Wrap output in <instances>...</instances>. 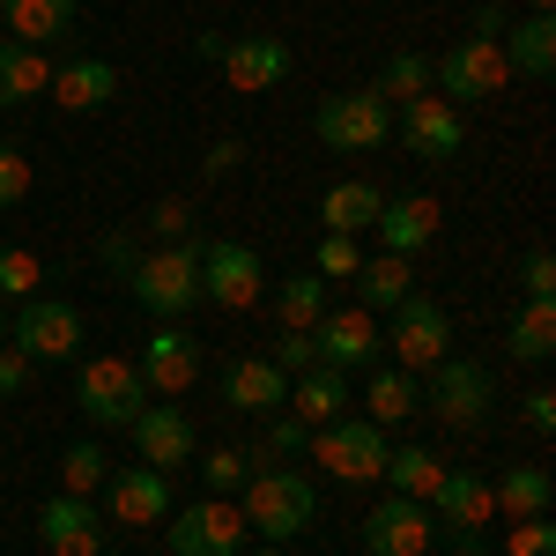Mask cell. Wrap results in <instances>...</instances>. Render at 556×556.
Listing matches in <instances>:
<instances>
[{
  "label": "cell",
  "instance_id": "obj_1",
  "mask_svg": "<svg viewBox=\"0 0 556 556\" xmlns=\"http://www.w3.org/2000/svg\"><path fill=\"white\" fill-rule=\"evenodd\" d=\"M127 290L149 319H186L201 304V238H178V245H156L127 267Z\"/></svg>",
  "mask_w": 556,
  "mask_h": 556
},
{
  "label": "cell",
  "instance_id": "obj_2",
  "mask_svg": "<svg viewBox=\"0 0 556 556\" xmlns=\"http://www.w3.org/2000/svg\"><path fill=\"white\" fill-rule=\"evenodd\" d=\"M238 513H245V527L253 534H267L275 549L282 542H298L304 527H312V513H319V497H312V482H304L298 468H253L245 475V490H238Z\"/></svg>",
  "mask_w": 556,
  "mask_h": 556
},
{
  "label": "cell",
  "instance_id": "obj_3",
  "mask_svg": "<svg viewBox=\"0 0 556 556\" xmlns=\"http://www.w3.org/2000/svg\"><path fill=\"white\" fill-rule=\"evenodd\" d=\"M424 401H430V416H438V430H453V438H475L497 416V386H490V371L475 356H438Z\"/></svg>",
  "mask_w": 556,
  "mask_h": 556
},
{
  "label": "cell",
  "instance_id": "obj_4",
  "mask_svg": "<svg viewBox=\"0 0 556 556\" xmlns=\"http://www.w3.org/2000/svg\"><path fill=\"white\" fill-rule=\"evenodd\" d=\"M149 401H156V393L134 371V356H89L83 371H75V408H83L97 430H127Z\"/></svg>",
  "mask_w": 556,
  "mask_h": 556
},
{
  "label": "cell",
  "instance_id": "obj_5",
  "mask_svg": "<svg viewBox=\"0 0 556 556\" xmlns=\"http://www.w3.org/2000/svg\"><path fill=\"white\" fill-rule=\"evenodd\" d=\"M319 475H334V482H379L386 475V453H393V438L379 424H364V416H334V424L312 430V445H304Z\"/></svg>",
  "mask_w": 556,
  "mask_h": 556
},
{
  "label": "cell",
  "instance_id": "obj_6",
  "mask_svg": "<svg viewBox=\"0 0 556 556\" xmlns=\"http://www.w3.org/2000/svg\"><path fill=\"white\" fill-rule=\"evenodd\" d=\"M312 134L327 149H342V156H371V149L393 141V104H386L379 89H342V97H327L312 112Z\"/></svg>",
  "mask_w": 556,
  "mask_h": 556
},
{
  "label": "cell",
  "instance_id": "obj_7",
  "mask_svg": "<svg viewBox=\"0 0 556 556\" xmlns=\"http://www.w3.org/2000/svg\"><path fill=\"white\" fill-rule=\"evenodd\" d=\"M505 83H513V67H505V45L497 38H460L445 60H430V89L445 104H490Z\"/></svg>",
  "mask_w": 556,
  "mask_h": 556
},
{
  "label": "cell",
  "instance_id": "obj_8",
  "mask_svg": "<svg viewBox=\"0 0 556 556\" xmlns=\"http://www.w3.org/2000/svg\"><path fill=\"white\" fill-rule=\"evenodd\" d=\"M260 290H267V267H260L253 245L201 238V304H215V312H253Z\"/></svg>",
  "mask_w": 556,
  "mask_h": 556
},
{
  "label": "cell",
  "instance_id": "obj_9",
  "mask_svg": "<svg viewBox=\"0 0 556 556\" xmlns=\"http://www.w3.org/2000/svg\"><path fill=\"white\" fill-rule=\"evenodd\" d=\"M8 342L23 349L30 364H67V356H83V312L67 298H23V312L8 319Z\"/></svg>",
  "mask_w": 556,
  "mask_h": 556
},
{
  "label": "cell",
  "instance_id": "obj_10",
  "mask_svg": "<svg viewBox=\"0 0 556 556\" xmlns=\"http://www.w3.org/2000/svg\"><path fill=\"white\" fill-rule=\"evenodd\" d=\"M245 513L230 505V497H201V505H186L172 519H164V542H172V556H245Z\"/></svg>",
  "mask_w": 556,
  "mask_h": 556
},
{
  "label": "cell",
  "instance_id": "obj_11",
  "mask_svg": "<svg viewBox=\"0 0 556 556\" xmlns=\"http://www.w3.org/2000/svg\"><path fill=\"white\" fill-rule=\"evenodd\" d=\"M430 519H445L453 527V549L460 556H490V482L475 468H445L438 475V490H430Z\"/></svg>",
  "mask_w": 556,
  "mask_h": 556
},
{
  "label": "cell",
  "instance_id": "obj_12",
  "mask_svg": "<svg viewBox=\"0 0 556 556\" xmlns=\"http://www.w3.org/2000/svg\"><path fill=\"white\" fill-rule=\"evenodd\" d=\"M438 356H453V312L424 290H408V298L393 304V364L401 371H430Z\"/></svg>",
  "mask_w": 556,
  "mask_h": 556
},
{
  "label": "cell",
  "instance_id": "obj_13",
  "mask_svg": "<svg viewBox=\"0 0 556 556\" xmlns=\"http://www.w3.org/2000/svg\"><path fill=\"white\" fill-rule=\"evenodd\" d=\"M430 534H438L430 505L424 497H401V490H386L379 505L364 513V556H424Z\"/></svg>",
  "mask_w": 556,
  "mask_h": 556
},
{
  "label": "cell",
  "instance_id": "obj_14",
  "mask_svg": "<svg viewBox=\"0 0 556 556\" xmlns=\"http://www.w3.org/2000/svg\"><path fill=\"white\" fill-rule=\"evenodd\" d=\"M393 134H401L424 164H453V156H460V141H468L460 104H445L438 89H430V97H408V104H393Z\"/></svg>",
  "mask_w": 556,
  "mask_h": 556
},
{
  "label": "cell",
  "instance_id": "obj_15",
  "mask_svg": "<svg viewBox=\"0 0 556 556\" xmlns=\"http://www.w3.org/2000/svg\"><path fill=\"white\" fill-rule=\"evenodd\" d=\"M127 438H134V453H141V468H156V475L186 468V460L201 453V438H193V416H186L178 401H149V408H141V416L127 424Z\"/></svg>",
  "mask_w": 556,
  "mask_h": 556
},
{
  "label": "cell",
  "instance_id": "obj_16",
  "mask_svg": "<svg viewBox=\"0 0 556 556\" xmlns=\"http://www.w3.org/2000/svg\"><path fill=\"white\" fill-rule=\"evenodd\" d=\"M134 371L149 379V393H186V386H201V342L178 327V319H156L149 327V342H141V356H134Z\"/></svg>",
  "mask_w": 556,
  "mask_h": 556
},
{
  "label": "cell",
  "instance_id": "obj_17",
  "mask_svg": "<svg viewBox=\"0 0 556 556\" xmlns=\"http://www.w3.org/2000/svg\"><path fill=\"white\" fill-rule=\"evenodd\" d=\"M38 542L45 556H104V519H97V497H45L38 505Z\"/></svg>",
  "mask_w": 556,
  "mask_h": 556
},
{
  "label": "cell",
  "instance_id": "obj_18",
  "mask_svg": "<svg viewBox=\"0 0 556 556\" xmlns=\"http://www.w3.org/2000/svg\"><path fill=\"white\" fill-rule=\"evenodd\" d=\"M104 513L119 519V527H164L172 519V475L156 468H112L104 475Z\"/></svg>",
  "mask_w": 556,
  "mask_h": 556
},
{
  "label": "cell",
  "instance_id": "obj_19",
  "mask_svg": "<svg viewBox=\"0 0 556 556\" xmlns=\"http://www.w3.org/2000/svg\"><path fill=\"white\" fill-rule=\"evenodd\" d=\"M208 67L238 89V97H260V89L290 83V45L282 38H223V52H215Z\"/></svg>",
  "mask_w": 556,
  "mask_h": 556
},
{
  "label": "cell",
  "instance_id": "obj_20",
  "mask_svg": "<svg viewBox=\"0 0 556 556\" xmlns=\"http://www.w3.org/2000/svg\"><path fill=\"white\" fill-rule=\"evenodd\" d=\"M312 356H319L327 371H364V364L379 356V327H371V312H327V319L312 327Z\"/></svg>",
  "mask_w": 556,
  "mask_h": 556
},
{
  "label": "cell",
  "instance_id": "obj_21",
  "mask_svg": "<svg viewBox=\"0 0 556 556\" xmlns=\"http://www.w3.org/2000/svg\"><path fill=\"white\" fill-rule=\"evenodd\" d=\"M371 230H379V245L386 253H424L430 238H438V201L430 193H386L379 215H371Z\"/></svg>",
  "mask_w": 556,
  "mask_h": 556
},
{
  "label": "cell",
  "instance_id": "obj_22",
  "mask_svg": "<svg viewBox=\"0 0 556 556\" xmlns=\"http://www.w3.org/2000/svg\"><path fill=\"white\" fill-rule=\"evenodd\" d=\"M223 401H230L238 416H275V408L290 401V371H282L275 356H238V364L223 371Z\"/></svg>",
  "mask_w": 556,
  "mask_h": 556
},
{
  "label": "cell",
  "instance_id": "obj_23",
  "mask_svg": "<svg viewBox=\"0 0 556 556\" xmlns=\"http://www.w3.org/2000/svg\"><path fill=\"white\" fill-rule=\"evenodd\" d=\"M112 97H119V67L97 60V52L67 60V67H52V104H60V112H104Z\"/></svg>",
  "mask_w": 556,
  "mask_h": 556
},
{
  "label": "cell",
  "instance_id": "obj_24",
  "mask_svg": "<svg viewBox=\"0 0 556 556\" xmlns=\"http://www.w3.org/2000/svg\"><path fill=\"white\" fill-rule=\"evenodd\" d=\"M327 312H334V282H319L312 267L275 275V319H282V334H312Z\"/></svg>",
  "mask_w": 556,
  "mask_h": 556
},
{
  "label": "cell",
  "instance_id": "obj_25",
  "mask_svg": "<svg viewBox=\"0 0 556 556\" xmlns=\"http://www.w3.org/2000/svg\"><path fill=\"white\" fill-rule=\"evenodd\" d=\"M298 424H334V416H349V371H327V364H312V371H298L290 379V401H282Z\"/></svg>",
  "mask_w": 556,
  "mask_h": 556
},
{
  "label": "cell",
  "instance_id": "obj_26",
  "mask_svg": "<svg viewBox=\"0 0 556 556\" xmlns=\"http://www.w3.org/2000/svg\"><path fill=\"white\" fill-rule=\"evenodd\" d=\"M549 505H556L549 468H505L490 482V513H505V519H549Z\"/></svg>",
  "mask_w": 556,
  "mask_h": 556
},
{
  "label": "cell",
  "instance_id": "obj_27",
  "mask_svg": "<svg viewBox=\"0 0 556 556\" xmlns=\"http://www.w3.org/2000/svg\"><path fill=\"white\" fill-rule=\"evenodd\" d=\"M424 408V386H416V371H401V364H386V371H371V386H364V424H408Z\"/></svg>",
  "mask_w": 556,
  "mask_h": 556
},
{
  "label": "cell",
  "instance_id": "obj_28",
  "mask_svg": "<svg viewBox=\"0 0 556 556\" xmlns=\"http://www.w3.org/2000/svg\"><path fill=\"white\" fill-rule=\"evenodd\" d=\"M379 186L371 178H334L327 193H319V223L334 230V238H356V230H371V215H379Z\"/></svg>",
  "mask_w": 556,
  "mask_h": 556
},
{
  "label": "cell",
  "instance_id": "obj_29",
  "mask_svg": "<svg viewBox=\"0 0 556 556\" xmlns=\"http://www.w3.org/2000/svg\"><path fill=\"white\" fill-rule=\"evenodd\" d=\"M75 15H83V0H8V30H15V45H52V38H67L75 30Z\"/></svg>",
  "mask_w": 556,
  "mask_h": 556
},
{
  "label": "cell",
  "instance_id": "obj_30",
  "mask_svg": "<svg viewBox=\"0 0 556 556\" xmlns=\"http://www.w3.org/2000/svg\"><path fill=\"white\" fill-rule=\"evenodd\" d=\"M497 45H505V67L527 75V83H549V75H556V23H549V15L513 23V38H497Z\"/></svg>",
  "mask_w": 556,
  "mask_h": 556
},
{
  "label": "cell",
  "instance_id": "obj_31",
  "mask_svg": "<svg viewBox=\"0 0 556 556\" xmlns=\"http://www.w3.org/2000/svg\"><path fill=\"white\" fill-rule=\"evenodd\" d=\"M505 349H513V364H549L556 356V304H519L513 327H505Z\"/></svg>",
  "mask_w": 556,
  "mask_h": 556
},
{
  "label": "cell",
  "instance_id": "obj_32",
  "mask_svg": "<svg viewBox=\"0 0 556 556\" xmlns=\"http://www.w3.org/2000/svg\"><path fill=\"white\" fill-rule=\"evenodd\" d=\"M38 89H52V60L38 45H0V104H30Z\"/></svg>",
  "mask_w": 556,
  "mask_h": 556
},
{
  "label": "cell",
  "instance_id": "obj_33",
  "mask_svg": "<svg viewBox=\"0 0 556 556\" xmlns=\"http://www.w3.org/2000/svg\"><path fill=\"white\" fill-rule=\"evenodd\" d=\"M438 475H445V460H438V453H430V445H393V453H386V490H401V497H424L430 505V490H438Z\"/></svg>",
  "mask_w": 556,
  "mask_h": 556
},
{
  "label": "cell",
  "instance_id": "obj_34",
  "mask_svg": "<svg viewBox=\"0 0 556 556\" xmlns=\"http://www.w3.org/2000/svg\"><path fill=\"white\" fill-rule=\"evenodd\" d=\"M356 290H364V312H393V304L416 290V275H408V260L401 253H379L356 267Z\"/></svg>",
  "mask_w": 556,
  "mask_h": 556
},
{
  "label": "cell",
  "instance_id": "obj_35",
  "mask_svg": "<svg viewBox=\"0 0 556 556\" xmlns=\"http://www.w3.org/2000/svg\"><path fill=\"white\" fill-rule=\"evenodd\" d=\"M104 475H112V460H104V445H97V438H83V445H67V453H60V490H67V497H97V490H104Z\"/></svg>",
  "mask_w": 556,
  "mask_h": 556
},
{
  "label": "cell",
  "instance_id": "obj_36",
  "mask_svg": "<svg viewBox=\"0 0 556 556\" xmlns=\"http://www.w3.org/2000/svg\"><path fill=\"white\" fill-rule=\"evenodd\" d=\"M386 104H408V97H430V60L424 52H393L379 67V83H371Z\"/></svg>",
  "mask_w": 556,
  "mask_h": 556
},
{
  "label": "cell",
  "instance_id": "obj_37",
  "mask_svg": "<svg viewBox=\"0 0 556 556\" xmlns=\"http://www.w3.org/2000/svg\"><path fill=\"white\" fill-rule=\"evenodd\" d=\"M193 468H201V482H208V497H238V490H245V475H253V453L215 445V453H193Z\"/></svg>",
  "mask_w": 556,
  "mask_h": 556
},
{
  "label": "cell",
  "instance_id": "obj_38",
  "mask_svg": "<svg viewBox=\"0 0 556 556\" xmlns=\"http://www.w3.org/2000/svg\"><path fill=\"white\" fill-rule=\"evenodd\" d=\"M38 282H45V267H38V253L30 245H0V304L15 298H38Z\"/></svg>",
  "mask_w": 556,
  "mask_h": 556
},
{
  "label": "cell",
  "instance_id": "obj_39",
  "mask_svg": "<svg viewBox=\"0 0 556 556\" xmlns=\"http://www.w3.org/2000/svg\"><path fill=\"white\" fill-rule=\"evenodd\" d=\"M356 267H364V253H356V238H319V253H312V275L319 282H356Z\"/></svg>",
  "mask_w": 556,
  "mask_h": 556
},
{
  "label": "cell",
  "instance_id": "obj_40",
  "mask_svg": "<svg viewBox=\"0 0 556 556\" xmlns=\"http://www.w3.org/2000/svg\"><path fill=\"white\" fill-rule=\"evenodd\" d=\"M304 445H312V424H298L290 408H275V416H267V438H260L253 460H275V453H304Z\"/></svg>",
  "mask_w": 556,
  "mask_h": 556
},
{
  "label": "cell",
  "instance_id": "obj_41",
  "mask_svg": "<svg viewBox=\"0 0 556 556\" xmlns=\"http://www.w3.org/2000/svg\"><path fill=\"white\" fill-rule=\"evenodd\" d=\"M30 156H23V149H8V141H0V215L8 208H23V201H30Z\"/></svg>",
  "mask_w": 556,
  "mask_h": 556
},
{
  "label": "cell",
  "instance_id": "obj_42",
  "mask_svg": "<svg viewBox=\"0 0 556 556\" xmlns=\"http://www.w3.org/2000/svg\"><path fill=\"white\" fill-rule=\"evenodd\" d=\"M519 298L556 304V260H549V245H534V253L519 260Z\"/></svg>",
  "mask_w": 556,
  "mask_h": 556
},
{
  "label": "cell",
  "instance_id": "obj_43",
  "mask_svg": "<svg viewBox=\"0 0 556 556\" xmlns=\"http://www.w3.org/2000/svg\"><path fill=\"white\" fill-rule=\"evenodd\" d=\"M505 556H556V527H549V519H513Z\"/></svg>",
  "mask_w": 556,
  "mask_h": 556
},
{
  "label": "cell",
  "instance_id": "obj_44",
  "mask_svg": "<svg viewBox=\"0 0 556 556\" xmlns=\"http://www.w3.org/2000/svg\"><path fill=\"white\" fill-rule=\"evenodd\" d=\"M519 416H527V430H534V438H556V393H549V386L519 393Z\"/></svg>",
  "mask_w": 556,
  "mask_h": 556
},
{
  "label": "cell",
  "instance_id": "obj_45",
  "mask_svg": "<svg viewBox=\"0 0 556 556\" xmlns=\"http://www.w3.org/2000/svg\"><path fill=\"white\" fill-rule=\"evenodd\" d=\"M275 364H282L290 379H298V371H312V364H319V356H312V334H282V342H275Z\"/></svg>",
  "mask_w": 556,
  "mask_h": 556
},
{
  "label": "cell",
  "instance_id": "obj_46",
  "mask_svg": "<svg viewBox=\"0 0 556 556\" xmlns=\"http://www.w3.org/2000/svg\"><path fill=\"white\" fill-rule=\"evenodd\" d=\"M23 386H30V356L15 342H0V393H23Z\"/></svg>",
  "mask_w": 556,
  "mask_h": 556
},
{
  "label": "cell",
  "instance_id": "obj_47",
  "mask_svg": "<svg viewBox=\"0 0 556 556\" xmlns=\"http://www.w3.org/2000/svg\"><path fill=\"white\" fill-rule=\"evenodd\" d=\"M149 230H156L164 245H178V238H186V201H156V215H149Z\"/></svg>",
  "mask_w": 556,
  "mask_h": 556
},
{
  "label": "cell",
  "instance_id": "obj_48",
  "mask_svg": "<svg viewBox=\"0 0 556 556\" xmlns=\"http://www.w3.org/2000/svg\"><path fill=\"white\" fill-rule=\"evenodd\" d=\"M475 38H505V0H482L475 8Z\"/></svg>",
  "mask_w": 556,
  "mask_h": 556
},
{
  "label": "cell",
  "instance_id": "obj_49",
  "mask_svg": "<svg viewBox=\"0 0 556 556\" xmlns=\"http://www.w3.org/2000/svg\"><path fill=\"white\" fill-rule=\"evenodd\" d=\"M238 156H245V149H238V141H230V134H223V141H215V149H208V178L238 172Z\"/></svg>",
  "mask_w": 556,
  "mask_h": 556
},
{
  "label": "cell",
  "instance_id": "obj_50",
  "mask_svg": "<svg viewBox=\"0 0 556 556\" xmlns=\"http://www.w3.org/2000/svg\"><path fill=\"white\" fill-rule=\"evenodd\" d=\"M527 8H534V15H549V8H556V0H527Z\"/></svg>",
  "mask_w": 556,
  "mask_h": 556
},
{
  "label": "cell",
  "instance_id": "obj_51",
  "mask_svg": "<svg viewBox=\"0 0 556 556\" xmlns=\"http://www.w3.org/2000/svg\"><path fill=\"white\" fill-rule=\"evenodd\" d=\"M0 342H8V312H0Z\"/></svg>",
  "mask_w": 556,
  "mask_h": 556
},
{
  "label": "cell",
  "instance_id": "obj_52",
  "mask_svg": "<svg viewBox=\"0 0 556 556\" xmlns=\"http://www.w3.org/2000/svg\"><path fill=\"white\" fill-rule=\"evenodd\" d=\"M260 556H282V549H275V542H267V549H260Z\"/></svg>",
  "mask_w": 556,
  "mask_h": 556
},
{
  "label": "cell",
  "instance_id": "obj_53",
  "mask_svg": "<svg viewBox=\"0 0 556 556\" xmlns=\"http://www.w3.org/2000/svg\"><path fill=\"white\" fill-rule=\"evenodd\" d=\"M0 15H8V0H0Z\"/></svg>",
  "mask_w": 556,
  "mask_h": 556
}]
</instances>
